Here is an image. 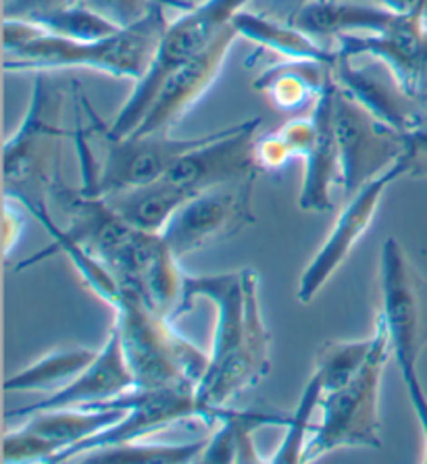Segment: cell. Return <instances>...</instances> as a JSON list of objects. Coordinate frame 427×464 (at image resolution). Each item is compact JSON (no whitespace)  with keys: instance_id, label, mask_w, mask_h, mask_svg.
Wrapping results in <instances>:
<instances>
[{"instance_id":"cell-29","label":"cell","mask_w":427,"mask_h":464,"mask_svg":"<svg viewBox=\"0 0 427 464\" xmlns=\"http://www.w3.org/2000/svg\"><path fill=\"white\" fill-rule=\"evenodd\" d=\"M27 19L40 25L44 32L53 34V36L80 40V42L101 40V38L113 36V34L119 32L117 25L111 24V21L104 19L102 15H98L96 11H92L83 3L65 6V9H59V11L40 13V15H34Z\"/></svg>"},{"instance_id":"cell-35","label":"cell","mask_w":427,"mask_h":464,"mask_svg":"<svg viewBox=\"0 0 427 464\" xmlns=\"http://www.w3.org/2000/svg\"><path fill=\"white\" fill-rule=\"evenodd\" d=\"M30 215L27 210L17 198L13 196H6L5 202V223H3V231H5V255L9 256L11 250L15 248L19 244L21 236H24L25 229V219Z\"/></svg>"},{"instance_id":"cell-18","label":"cell","mask_w":427,"mask_h":464,"mask_svg":"<svg viewBox=\"0 0 427 464\" xmlns=\"http://www.w3.org/2000/svg\"><path fill=\"white\" fill-rule=\"evenodd\" d=\"M196 298H209L217 306V327L211 343V358H219L240 342L244 332V276L242 271L219 273V276H184L181 302L173 319L190 311Z\"/></svg>"},{"instance_id":"cell-1","label":"cell","mask_w":427,"mask_h":464,"mask_svg":"<svg viewBox=\"0 0 427 464\" xmlns=\"http://www.w3.org/2000/svg\"><path fill=\"white\" fill-rule=\"evenodd\" d=\"M165 27L163 5L155 0L144 19L101 40H69L42 30L27 44L5 54V69L15 73H46L78 67L138 83L155 59Z\"/></svg>"},{"instance_id":"cell-37","label":"cell","mask_w":427,"mask_h":464,"mask_svg":"<svg viewBox=\"0 0 427 464\" xmlns=\"http://www.w3.org/2000/svg\"><path fill=\"white\" fill-rule=\"evenodd\" d=\"M377 3L396 15H407V13L417 11H423L427 15V0H377Z\"/></svg>"},{"instance_id":"cell-39","label":"cell","mask_w":427,"mask_h":464,"mask_svg":"<svg viewBox=\"0 0 427 464\" xmlns=\"http://www.w3.org/2000/svg\"><path fill=\"white\" fill-rule=\"evenodd\" d=\"M305 3H309V0H279V5H292V6H294L292 15H294V13H296ZM292 15H290V17H292Z\"/></svg>"},{"instance_id":"cell-27","label":"cell","mask_w":427,"mask_h":464,"mask_svg":"<svg viewBox=\"0 0 427 464\" xmlns=\"http://www.w3.org/2000/svg\"><path fill=\"white\" fill-rule=\"evenodd\" d=\"M375 346V334L367 340H327L315 356V371L324 379V390L334 392L346 385L367 362Z\"/></svg>"},{"instance_id":"cell-13","label":"cell","mask_w":427,"mask_h":464,"mask_svg":"<svg viewBox=\"0 0 427 464\" xmlns=\"http://www.w3.org/2000/svg\"><path fill=\"white\" fill-rule=\"evenodd\" d=\"M401 178H407V167H404L403 159L380 178L363 186L354 196H350L327 240L313 256L298 281L296 298L300 304H311L313 298L321 292V287L345 265L356 242L365 236V231L374 223L383 192Z\"/></svg>"},{"instance_id":"cell-9","label":"cell","mask_w":427,"mask_h":464,"mask_svg":"<svg viewBox=\"0 0 427 464\" xmlns=\"http://www.w3.org/2000/svg\"><path fill=\"white\" fill-rule=\"evenodd\" d=\"M102 409L125 411L123 417L104 431L92 435L82 444L65 450L54 462H73L78 456L90 450L107 448L125 441H138L144 435L157 433L160 429L188 419H200L202 423L213 425V414L196 396V385H170L155 390H131L123 396L111 400Z\"/></svg>"},{"instance_id":"cell-25","label":"cell","mask_w":427,"mask_h":464,"mask_svg":"<svg viewBox=\"0 0 427 464\" xmlns=\"http://www.w3.org/2000/svg\"><path fill=\"white\" fill-rule=\"evenodd\" d=\"M98 350L90 348H63L42 356L17 375L6 379V392H59L72 383L80 372L94 361Z\"/></svg>"},{"instance_id":"cell-30","label":"cell","mask_w":427,"mask_h":464,"mask_svg":"<svg viewBox=\"0 0 427 464\" xmlns=\"http://www.w3.org/2000/svg\"><path fill=\"white\" fill-rule=\"evenodd\" d=\"M59 448L51 440L27 431L21 425L15 431H9L3 441V460L5 462H53L57 459Z\"/></svg>"},{"instance_id":"cell-6","label":"cell","mask_w":427,"mask_h":464,"mask_svg":"<svg viewBox=\"0 0 427 464\" xmlns=\"http://www.w3.org/2000/svg\"><path fill=\"white\" fill-rule=\"evenodd\" d=\"M248 3L253 0H207L167 24L149 72L136 83L134 92L117 112L113 123L102 131L109 138L130 136L142 123L152 101L163 88V83L170 80V75L186 65L188 61H192L200 51H205L217 34Z\"/></svg>"},{"instance_id":"cell-15","label":"cell","mask_w":427,"mask_h":464,"mask_svg":"<svg viewBox=\"0 0 427 464\" xmlns=\"http://www.w3.org/2000/svg\"><path fill=\"white\" fill-rule=\"evenodd\" d=\"M136 390V379L131 372L128 361H125L121 340L115 327L104 342V346L98 350L92 362L83 369L72 383L54 392L46 400L36 404H27L24 409H17L6 414V417H25V414L48 409H102L123 393Z\"/></svg>"},{"instance_id":"cell-4","label":"cell","mask_w":427,"mask_h":464,"mask_svg":"<svg viewBox=\"0 0 427 464\" xmlns=\"http://www.w3.org/2000/svg\"><path fill=\"white\" fill-rule=\"evenodd\" d=\"M63 92L46 73L34 82L30 104L17 131L5 142V196L24 207L46 205L51 189L61 181Z\"/></svg>"},{"instance_id":"cell-24","label":"cell","mask_w":427,"mask_h":464,"mask_svg":"<svg viewBox=\"0 0 427 464\" xmlns=\"http://www.w3.org/2000/svg\"><path fill=\"white\" fill-rule=\"evenodd\" d=\"M125 411L119 409H48L25 414L24 427L42 438L51 440L59 454L86 441L92 435L115 425ZM57 454V456H59ZM54 462V460H53Z\"/></svg>"},{"instance_id":"cell-11","label":"cell","mask_w":427,"mask_h":464,"mask_svg":"<svg viewBox=\"0 0 427 464\" xmlns=\"http://www.w3.org/2000/svg\"><path fill=\"white\" fill-rule=\"evenodd\" d=\"M102 136L107 140V152L96 186L88 196H107L165 178L184 154L207 144L217 131L194 138H173L170 133H130L123 138H109L104 131Z\"/></svg>"},{"instance_id":"cell-36","label":"cell","mask_w":427,"mask_h":464,"mask_svg":"<svg viewBox=\"0 0 427 464\" xmlns=\"http://www.w3.org/2000/svg\"><path fill=\"white\" fill-rule=\"evenodd\" d=\"M83 0H6L5 5V17L15 19H27L40 13H51L65 9V6L82 5Z\"/></svg>"},{"instance_id":"cell-21","label":"cell","mask_w":427,"mask_h":464,"mask_svg":"<svg viewBox=\"0 0 427 464\" xmlns=\"http://www.w3.org/2000/svg\"><path fill=\"white\" fill-rule=\"evenodd\" d=\"M192 192L173 184L167 178L142 186H131L102 196L125 223L140 231L160 234L171 217L192 198Z\"/></svg>"},{"instance_id":"cell-12","label":"cell","mask_w":427,"mask_h":464,"mask_svg":"<svg viewBox=\"0 0 427 464\" xmlns=\"http://www.w3.org/2000/svg\"><path fill=\"white\" fill-rule=\"evenodd\" d=\"M258 128L261 119L255 117L219 130L207 144L184 154L165 178L192 194L257 178L261 171L255 157Z\"/></svg>"},{"instance_id":"cell-16","label":"cell","mask_w":427,"mask_h":464,"mask_svg":"<svg viewBox=\"0 0 427 464\" xmlns=\"http://www.w3.org/2000/svg\"><path fill=\"white\" fill-rule=\"evenodd\" d=\"M332 72L340 90L392 130L407 133L427 115L425 104L404 92L386 63L371 59L367 67H353V61L338 56Z\"/></svg>"},{"instance_id":"cell-14","label":"cell","mask_w":427,"mask_h":464,"mask_svg":"<svg viewBox=\"0 0 427 464\" xmlns=\"http://www.w3.org/2000/svg\"><path fill=\"white\" fill-rule=\"evenodd\" d=\"M240 34L232 21L211 40L205 51L181 65L159 90L142 123L131 133H170L180 119L205 96L223 72L228 54Z\"/></svg>"},{"instance_id":"cell-8","label":"cell","mask_w":427,"mask_h":464,"mask_svg":"<svg viewBox=\"0 0 427 464\" xmlns=\"http://www.w3.org/2000/svg\"><path fill=\"white\" fill-rule=\"evenodd\" d=\"M334 130L346 198L394 167L407 150L403 131L392 130L375 119L354 98L340 90L338 83L334 94Z\"/></svg>"},{"instance_id":"cell-19","label":"cell","mask_w":427,"mask_h":464,"mask_svg":"<svg viewBox=\"0 0 427 464\" xmlns=\"http://www.w3.org/2000/svg\"><path fill=\"white\" fill-rule=\"evenodd\" d=\"M398 15L382 5L350 3V0H309L294 13L290 24L315 40L348 34H386Z\"/></svg>"},{"instance_id":"cell-20","label":"cell","mask_w":427,"mask_h":464,"mask_svg":"<svg viewBox=\"0 0 427 464\" xmlns=\"http://www.w3.org/2000/svg\"><path fill=\"white\" fill-rule=\"evenodd\" d=\"M292 414H282L265 409H232L226 406L217 425L219 429L209 435V441L200 454V462L213 464H248L265 462L255 448L253 433L261 427H288Z\"/></svg>"},{"instance_id":"cell-5","label":"cell","mask_w":427,"mask_h":464,"mask_svg":"<svg viewBox=\"0 0 427 464\" xmlns=\"http://www.w3.org/2000/svg\"><path fill=\"white\" fill-rule=\"evenodd\" d=\"M374 334L375 346L363 369L346 385L321 396V423L306 444L303 462H315L342 448H382L380 385L392 350L380 316Z\"/></svg>"},{"instance_id":"cell-33","label":"cell","mask_w":427,"mask_h":464,"mask_svg":"<svg viewBox=\"0 0 427 464\" xmlns=\"http://www.w3.org/2000/svg\"><path fill=\"white\" fill-rule=\"evenodd\" d=\"M276 131L284 138V142L290 146L294 157L305 159L313 149L315 138H317V121H315L313 115L311 117H294Z\"/></svg>"},{"instance_id":"cell-2","label":"cell","mask_w":427,"mask_h":464,"mask_svg":"<svg viewBox=\"0 0 427 464\" xmlns=\"http://www.w3.org/2000/svg\"><path fill=\"white\" fill-rule=\"evenodd\" d=\"M115 313V332L136 379V390L194 383L205 375L211 353H202L173 327L134 287L123 284L109 304Z\"/></svg>"},{"instance_id":"cell-26","label":"cell","mask_w":427,"mask_h":464,"mask_svg":"<svg viewBox=\"0 0 427 464\" xmlns=\"http://www.w3.org/2000/svg\"><path fill=\"white\" fill-rule=\"evenodd\" d=\"M209 438L184 441V444H146V441H125L107 448L90 450L73 462L86 464H186L200 459Z\"/></svg>"},{"instance_id":"cell-3","label":"cell","mask_w":427,"mask_h":464,"mask_svg":"<svg viewBox=\"0 0 427 464\" xmlns=\"http://www.w3.org/2000/svg\"><path fill=\"white\" fill-rule=\"evenodd\" d=\"M380 290V319L388 332L392 356L407 385L427 450V393L417 372L419 358L427 348V279L394 237H388L382 246Z\"/></svg>"},{"instance_id":"cell-10","label":"cell","mask_w":427,"mask_h":464,"mask_svg":"<svg viewBox=\"0 0 427 464\" xmlns=\"http://www.w3.org/2000/svg\"><path fill=\"white\" fill-rule=\"evenodd\" d=\"M257 178L202 189L165 225L160 236L173 255L186 258L223 240H229L255 223L253 189Z\"/></svg>"},{"instance_id":"cell-28","label":"cell","mask_w":427,"mask_h":464,"mask_svg":"<svg viewBox=\"0 0 427 464\" xmlns=\"http://www.w3.org/2000/svg\"><path fill=\"white\" fill-rule=\"evenodd\" d=\"M324 392H325L324 379H321L317 371H313L309 383L305 385L303 396H300L296 411L292 412V420L288 423V427H286L282 444H279V448L276 450V454L271 456L269 462H273V464L303 462L306 444H309L311 433L315 431L311 419H313L315 411L319 409Z\"/></svg>"},{"instance_id":"cell-22","label":"cell","mask_w":427,"mask_h":464,"mask_svg":"<svg viewBox=\"0 0 427 464\" xmlns=\"http://www.w3.org/2000/svg\"><path fill=\"white\" fill-rule=\"evenodd\" d=\"M332 80V67L315 61H284L267 67L255 80V90L263 92L273 107L296 112L317 102Z\"/></svg>"},{"instance_id":"cell-17","label":"cell","mask_w":427,"mask_h":464,"mask_svg":"<svg viewBox=\"0 0 427 464\" xmlns=\"http://www.w3.org/2000/svg\"><path fill=\"white\" fill-rule=\"evenodd\" d=\"M334 72L319 101L315 102L313 117L317 121V138L311 152L305 157V179L298 196V208L305 213H327L332 210V188L342 186V165L338 140L334 130Z\"/></svg>"},{"instance_id":"cell-23","label":"cell","mask_w":427,"mask_h":464,"mask_svg":"<svg viewBox=\"0 0 427 464\" xmlns=\"http://www.w3.org/2000/svg\"><path fill=\"white\" fill-rule=\"evenodd\" d=\"M232 24L240 38H247L265 51L284 56V61H315L332 69L338 63V53L319 46L317 40L292 24H282V21L244 9L236 13Z\"/></svg>"},{"instance_id":"cell-31","label":"cell","mask_w":427,"mask_h":464,"mask_svg":"<svg viewBox=\"0 0 427 464\" xmlns=\"http://www.w3.org/2000/svg\"><path fill=\"white\" fill-rule=\"evenodd\" d=\"M83 5L109 19L119 30H125L149 15L155 0H83Z\"/></svg>"},{"instance_id":"cell-7","label":"cell","mask_w":427,"mask_h":464,"mask_svg":"<svg viewBox=\"0 0 427 464\" xmlns=\"http://www.w3.org/2000/svg\"><path fill=\"white\" fill-rule=\"evenodd\" d=\"M244 276V332L240 342L219 358H211L209 369L196 385V396L213 414L217 425L221 412L242 392L269 375L271 371V334L265 327L261 304H258V276L255 269H242Z\"/></svg>"},{"instance_id":"cell-32","label":"cell","mask_w":427,"mask_h":464,"mask_svg":"<svg viewBox=\"0 0 427 464\" xmlns=\"http://www.w3.org/2000/svg\"><path fill=\"white\" fill-rule=\"evenodd\" d=\"M255 157L261 171H282L294 159V152L277 131H271L267 136L257 138Z\"/></svg>"},{"instance_id":"cell-38","label":"cell","mask_w":427,"mask_h":464,"mask_svg":"<svg viewBox=\"0 0 427 464\" xmlns=\"http://www.w3.org/2000/svg\"><path fill=\"white\" fill-rule=\"evenodd\" d=\"M157 3H160L163 6H173V9H180L184 13V11L196 9V6L207 3V0H157Z\"/></svg>"},{"instance_id":"cell-34","label":"cell","mask_w":427,"mask_h":464,"mask_svg":"<svg viewBox=\"0 0 427 464\" xmlns=\"http://www.w3.org/2000/svg\"><path fill=\"white\" fill-rule=\"evenodd\" d=\"M407 150H404V167L407 178H427V115L411 131L404 133Z\"/></svg>"}]
</instances>
